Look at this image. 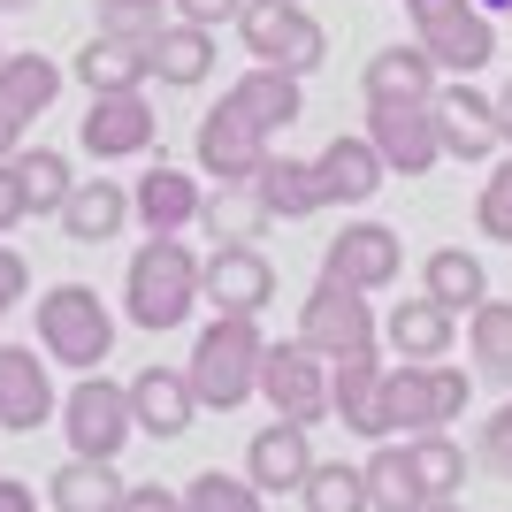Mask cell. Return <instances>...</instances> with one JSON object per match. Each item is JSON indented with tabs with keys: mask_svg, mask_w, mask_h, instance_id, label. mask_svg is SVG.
<instances>
[{
	"mask_svg": "<svg viewBox=\"0 0 512 512\" xmlns=\"http://www.w3.org/2000/svg\"><path fill=\"white\" fill-rule=\"evenodd\" d=\"M199 268L207 260L184 245V237H146L138 253H130V276H123V306H130V321L138 329H184L192 321V306L207 299L199 291Z\"/></svg>",
	"mask_w": 512,
	"mask_h": 512,
	"instance_id": "1",
	"label": "cell"
},
{
	"mask_svg": "<svg viewBox=\"0 0 512 512\" xmlns=\"http://www.w3.org/2000/svg\"><path fill=\"white\" fill-rule=\"evenodd\" d=\"M260 360H268V337H260L253 314H214L192 344V367H184V383H192L199 406L214 413H237L245 398L260 390Z\"/></svg>",
	"mask_w": 512,
	"mask_h": 512,
	"instance_id": "2",
	"label": "cell"
},
{
	"mask_svg": "<svg viewBox=\"0 0 512 512\" xmlns=\"http://www.w3.org/2000/svg\"><path fill=\"white\" fill-rule=\"evenodd\" d=\"M107 344H115V314L100 306L92 283H54L39 299V352L46 360L77 367V375H100Z\"/></svg>",
	"mask_w": 512,
	"mask_h": 512,
	"instance_id": "3",
	"label": "cell"
},
{
	"mask_svg": "<svg viewBox=\"0 0 512 512\" xmlns=\"http://www.w3.org/2000/svg\"><path fill=\"white\" fill-rule=\"evenodd\" d=\"M467 375L444 360H398L383 375V428L398 436V428H413V436H436L444 421H459L467 413Z\"/></svg>",
	"mask_w": 512,
	"mask_h": 512,
	"instance_id": "4",
	"label": "cell"
},
{
	"mask_svg": "<svg viewBox=\"0 0 512 512\" xmlns=\"http://www.w3.org/2000/svg\"><path fill=\"white\" fill-rule=\"evenodd\" d=\"M237 39H245V54H253V62L291 69V77L321 69V54H329V31L306 16L299 0H245V16H237Z\"/></svg>",
	"mask_w": 512,
	"mask_h": 512,
	"instance_id": "5",
	"label": "cell"
},
{
	"mask_svg": "<svg viewBox=\"0 0 512 512\" xmlns=\"http://www.w3.org/2000/svg\"><path fill=\"white\" fill-rule=\"evenodd\" d=\"M62 428L77 459H115V451L138 436V413H130V383H107V375H85V383L62 398Z\"/></svg>",
	"mask_w": 512,
	"mask_h": 512,
	"instance_id": "6",
	"label": "cell"
},
{
	"mask_svg": "<svg viewBox=\"0 0 512 512\" xmlns=\"http://www.w3.org/2000/svg\"><path fill=\"white\" fill-rule=\"evenodd\" d=\"M192 153H199V169L214 176V184H253L260 176V161L276 153V138L245 115V107L222 92L214 100V115H199V138H192Z\"/></svg>",
	"mask_w": 512,
	"mask_h": 512,
	"instance_id": "7",
	"label": "cell"
},
{
	"mask_svg": "<svg viewBox=\"0 0 512 512\" xmlns=\"http://www.w3.org/2000/svg\"><path fill=\"white\" fill-rule=\"evenodd\" d=\"M260 398L276 406V421H299L314 428L329 413V360H321L314 344H268V360H260Z\"/></svg>",
	"mask_w": 512,
	"mask_h": 512,
	"instance_id": "8",
	"label": "cell"
},
{
	"mask_svg": "<svg viewBox=\"0 0 512 512\" xmlns=\"http://www.w3.org/2000/svg\"><path fill=\"white\" fill-rule=\"evenodd\" d=\"M367 146L383 153L390 176H428L436 161H444L436 100H383V107H367Z\"/></svg>",
	"mask_w": 512,
	"mask_h": 512,
	"instance_id": "9",
	"label": "cell"
},
{
	"mask_svg": "<svg viewBox=\"0 0 512 512\" xmlns=\"http://www.w3.org/2000/svg\"><path fill=\"white\" fill-rule=\"evenodd\" d=\"M383 337L375 329V306H367V291H352V283H314V299L299 306V344H314L321 360H344V352H367V344Z\"/></svg>",
	"mask_w": 512,
	"mask_h": 512,
	"instance_id": "10",
	"label": "cell"
},
{
	"mask_svg": "<svg viewBox=\"0 0 512 512\" xmlns=\"http://www.w3.org/2000/svg\"><path fill=\"white\" fill-rule=\"evenodd\" d=\"M153 138H161V115L146 92H92V107L77 115V146L92 161H138Z\"/></svg>",
	"mask_w": 512,
	"mask_h": 512,
	"instance_id": "11",
	"label": "cell"
},
{
	"mask_svg": "<svg viewBox=\"0 0 512 512\" xmlns=\"http://www.w3.org/2000/svg\"><path fill=\"white\" fill-rule=\"evenodd\" d=\"M398 268H406V245H398V230H383V222H344V230L329 237V253H321V276L352 283V291H390Z\"/></svg>",
	"mask_w": 512,
	"mask_h": 512,
	"instance_id": "12",
	"label": "cell"
},
{
	"mask_svg": "<svg viewBox=\"0 0 512 512\" xmlns=\"http://www.w3.org/2000/svg\"><path fill=\"white\" fill-rule=\"evenodd\" d=\"M436 138H444V161H497V153H505L497 100H482L467 77L436 85Z\"/></svg>",
	"mask_w": 512,
	"mask_h": 512,
	"instance_id": "13",
	"label": "cell"
},
{
	"mask_svg": "<svg viewBox=\"0 0 512 512\" xmlns=\"http://www.w3.org/2000/svg\"><path fill=\"white\" fill-rule=\"evenodd\" d=\"M199 291H207L214 314H253L276 299V268H268V253L260 245H214L207 268H199Z\"/></svg>",
	"mask_w": 512,
	"mask_h": 512,
	"instance_id": "14",
	"label": "cell"
},
{
	"mask_svg": "<svg viewBox=\"0 0 512 512\" xmlns=\"http://www.w3.org/2000/svg\"><path fill=\"white\" fill-rule=\"evenodd\" d=\"M383 375L390 367L375 360V344L367 352H344V360H329V413H337L352 436H367V444H383Z\"/></svg>",
	"mask_w": 512,
	"mask_h": 512,
	"instance_id": "15",
	"label": "cell"
},
{
	"mask_svg": "<svg viewBox=\"0 0 512 512\" xmlns=\"http://www.w3.org/2000/svg\"><path fill=\"white\" fill-rule=\"evenodd\" d=\"M199 207H207L199 176L192 169H169V161H153V169L138 176V192H130V214L146 222V237H184L199 222Z\"/></svg>",
	"mask_w": 512,
	"mask_h": 512,
	"instance_id": "16",
	"label": "cell"
},
{
	"mask_svg": "<svg viewBox=\"0 0 512 512\" xmlns=\"http://www.w3.org/2000/svg\"><path fill=\"white\" fill-rule=\"evenodd\" d=\"M54 375H46V360H31V344H0V428H16V436H31V428L54 421Z\"/></svg>",
	"mask_w": 512,
	"mask_h": 512,
	"instance_id": "17",
	"label": "cell"
},
{
	"mask_svg": "<svg viewBox=\"0 0 512 512\" xmlns=\"http://www.w3.org/2000/svg\"><path fill=\"white\" fill-rule=\"evenodd\" d=\"M314 176H321V199H329V207H367V199L390 184L383 153L367 146V130L360 138H329V146L314 153Z\"/></svg>",
	"mask_w": 512,
	"mask_h": 512,
	"instance_id": "18",
	"label": "cell"
},
{
	"mask_svg": "<svg viewBox=\"0 0 512 512\" xmlns=\"http://www.w3.org/2000/svg\"><path fill=\"white\" fill-rule=\"evenodd\" d=\"M245 474L260 482V497L268 490H306V474H314V444H306L299 421H268L245 444Z\"/></svg>",
	"mask_w": 512,
	"mask_h": 512,
	"instance_id": "19",
	"label": "cell"
},
{
	"mask_svg": "<svg viewBox=\"0 0 512 512\" xmlns=\"http://www.w3.org/2000/svg\"><path fill=\"white\" fill-rule=\"evenodd\" d=\"M153 62H146V39H123V31H92L77 46V85L85 92H146Z\"/></svg>",
	"mask_w": 512,
	"mask_h": 512,
	"instance_id": "20",
	"label": "cell"
},
{
	"mask_svg": "<svg viewBox=\"0 0 512 512\" xmlns=\"http://www.w3.org/2000/svg\"><path fill=\"white\" fill-rule=\"evenodd\" d=\"M436 77H444V69L421 54V39H413V46H375L367 69H360V92H367V107H383V100H436Z\"/></svg>",
	"mask_w": 512,
	"mask_h": 512,
	"instance_id": "21",
	"label": "cell"
},
{
	"mask_svg": "<svg viewBox=\"0 0 512 512\" xmlns=\"http://www.w3.org/2000/svg\"><path fill=\"white\" fill-rule=\"evenodd\" d=\"M253 199L268 207V222H306V214L329 207V199H321L314 161H299V153H268L260 176H253Z\"/></svg>",
	"mask_w": 512,
	"mask_h": 512,
	"instance_id": "22",
	"label": "cell"
},
{
	"mask_svg": "<svg viewBox=\"0 0 512 512\" xmlns=\"http://www.w3.org/2000/svg\"><path fill=\"white\" fill-rule=\"evenodd\" d=\"M451 337H459V314L436 306L428 291H421V299H398V306H390V321H383V344L398 352V360H444Z\"/></svg>",
	"mask_w": 512,
	"mask_h": 512,
	"instance_id": "23",
	"label": "cell"
},
{
	"mask_svg": "<svg viewBox=\"0 0 512 512\" xmlns=\"http://www.w3.org/2000/svg\"><path fill=\"white\" fill-rule=\"evenodd\" d=\"M54 222H62L69 245H107V237L130 222V192L115 176H77V192H69V207L54 214Z\"/></svg>",
	"mask_w": 512,
	"mask_h": 512,
	"instance_id": "24",
	"label": "cell"
},
{
	"mask_svg": "<svg viewBox=\"0 0 512 512\" xmlns=\"http://www.w3.org/2000/svg\"><path fill=\"white\" fill-rule=\"evenodd\" d=\"M146 62H153V85L192 92V85L214 77V31H199V23H161L146 39Z\"/></svg>",
	"mask_w": 512,
	"mask_h": 512,
	"instance_id": "25",
	"label": "cell"
},
{
	"mask_svg": "<svg viewBox=\"0 0 512 512\" xmlns=\"http://www.w3.org/2000/svg\"><path fill=\"white\" fill-rule=\"evenodd\" d=\"M421 54L444 69V77H474V69H490V54H497V23L482 16V8H459L451 23L421 31Z\"/></svg>",
	"mask_w": 512,
	"mask_h": 512,
	"instance_id": "26",
	"label": "cell"
},
{
	"mask_svg": "<svg viewBox=\"0 0 512 512\" xmlns=\"http://www.w3.org/2000/svg\"><path fill=\"white\" fill-rule=\"evenodd\" d=\"M230 100L245 107V115H253V123L268 130V138H276V130H291V123L306 115V77H291V69H268V62H253V69H245V77L230 85Z\"/></svg>",
	"mask_w": 512,
	"mask_h": 512,
	"instance_id": "27",
	"label": "cell"
},
{
	"mask_svg": "<svg viewBox=\"0 0 512 512\" xmlns=\"http://www.w3.org/2000/svg\"><path fill=\"white\" fill-rule=\"evenodd\" d=\"M130 413H138V428L146 436H184L199 413L192 383H184V367H146L138 383H130Z\"/></svg>",
	"mask_w": 512,
	"mask_h": 512,
	"instance_id": "28",
	"label": "cell"
},
{
	"mask_svg": "<svg viewBox=\"0 0 512 512\" xmlns=\"http://www.w3.org/2000/svg\"><path fill=\"white\" fill-rule=\"evenodd\" d=\"M421 291H428L436 306H451V314H474V306L490 299V268H482V253H459V245H444V253H428Z\"/></svg>",
	"mask_w": 512,
	"mask_h": 512,
	"instance_id": "29",
	"label": "cell"
},
{
	"mask_svg": "<svg viewBox=\"0 0 512 512\" xmlns=\"http://www.w3.org/2000/svg\"><path fill=\"white\" fill-rule=\"evenodd\" d=\"M367 505L375 512H428V490L421 474H413V451L406 444H375V459H367Z\"/></svg>",
	"mask_w": 512,
	"mask_h": 512,
	"instance_id": "30",
	"label": "cell"
},
{
	"mask_svg": "<svg viewBox=\"0 0 512 512\" xmlns=\"http://www.w3.org/2000/svg\"><path fill=\"white\" fill-rule=\"evenodd\" d=\"M54 92H62V69L46 62V54H0V107L8 115H46L54 107Z\"/></svg>",
	"mask_w": 512,
	"mask_h": 512,
	"instance_id": "31",
	"label": "cell"
},
{
	"mask_svg": "<svg viewBox=\"0 0 512 512\" xmlns=\"http://www.w3.org/2000/svg\"><path fill=\"white\" fill-rule=\"evenodd\" d=\"M123 474H115V459H69L62 474H54V505L62 512H115L123 505Z\"/></svg>",
	"mask_w": 512,
	"mask_h": 512,
	"instance_id": "32",
	"label": "cell"
},
{
	"mask_svg": "<svg viewBox=\"0 0 512 512\" xmlns=\"http://www.w3.org/2000/svg\"><path fill=\"white\" fill-rule=\"evenodd\" d=\"M8 169H16V184H23V207H31V214H62V207H69V192H77V176H69V153H54V146H31V153H16Z\"/></svg>",
	"mask_w": 512,
	"mask_h": 512,
	"instance_id": "33",
	"label": "cell"
},
{
	"mask_svg": "<svg viewBox=\"0 0 512 512\" xmlns=\"http://www.w3.org/2000/svg\"><path fill=\"white\" fill-rule=\"evenodd\" d=\"M199 222H207V237H222V245H253V237L268 230V207L253 199V184H214Z\"/></svg>",
	"mask_w": 512,
	"mask_h": 512,
	"instance_id": "34",
	"label": "cell"
},
{
	"mask_svg": "<svg viewBox=\"0 0 512 512\" xmlns=\"http://www.w3.org/2000/svg\"><path fill=\"white\" fill-rule=\"evenodd\" d=\"M413 474H421V490H428V505H451V497H459V482H467V451L451 444L444 428H436V436H413Z\"/></svg>",
	"mask_w": 512,
	"mask_h": 512,
	"instance_id": "35",
	"label": "cell"
},
{
	"mask_svg": "<svg viewBox=\"0 0 512 512\" xmlns=\"http://www.w3.org/2000/svg\"><path fill=\"white\" fill-rule=\"evenodd\" d=\"M467 344H474V360L490 367L497 383H512V299H482L467 314Z\"/></svg>",
	"mask_w": 512,
	"mask_h": 512,
	"instance_id": "36",
	"label": "cell"
},
{
	"mask_svg": "<svg viewBox=\"0 0 512 512\" xmlns=\"http://www.w3.org/2000/svg\"><path fill=\"white\" fill-rule=\"evenodd\" d=\"M184 512H260V482L253 474H192V490H184Z\"/></svg>",
	"mask_w": 512,
	"mask_h": 512,
	"instance_id": "37",
	"label": "cell"
},
{
	"mask_svg": "<svg viewBox=\"0 0 512 512\" xmlns=\"http://www.w3.org/2000/svg\"><path fill=\"white\" fill-rule=\"evenodd\" d=\"M299 497L306 512H367V467H314Z\"/></svg>",
	"mask_w": 512,
	"mask_h": 512,
	"instance_id": "38",
	"label": "cell"
},
{
	"mask_svg": "<svg viewBox=\"0 0 512 512\" xmlns=\"http://www.w3.org/2000/svg\"><path fill=\"white\" fill-rule=\"evenodd\" d=\"M474 222H482V237L512 245V153L482 176V192H474Z\"/></svg>",
	"mask_w": 512,
	"mask_h": 512,
	"instance_id": "39",
	"label": "cell"
},
{
	"mask_svg": "<svg viewBox=\"0 0 512 512\" xmlns=\"http://www.w3.org/2000/svg\"><path fill=\"white\" fill-rule=\"evenodd\" d=\"M161 8H169V0H100V31L153 39V31H161Z\"/></svg>",
	"mask_w": 512,
	"mask_h": 512,
	"instance_id": "40",
	"label": "cell"
},
{
	"mask_svg": "<svg viewBox=\"0 0 512 512\" xmlns=\"http://www.w3.org/2000/svg\"><path fill=\"white\" fill-rule=\"evenodd\" d=\"M482 459H490V467L512 482V398L490 413V421H482Z\"/></svg>",
	"mask_w": 512,
	"mask_h": 512,
	"instance_id": "41",
	"label": "cell"
},
{
	"mask_svg": "<svg viewBox=\"0 0 512 512\" xmlns=\"http://www.w3.org/2000/svg\"><path fill=\"white\" fill-rule=\"evenodd\" d=\"M176 23H199V31H222V23L245 16V0H169Z\"/></svg>",
	"mask_w": 512,
	"mask_h": 512,
	"instance_id": "42",
	"label": "cell"
},
{
	"mask_svg": "<svg viewBox=\"0 0 512 512\" xmlns=\"http://www.w3.org/2000/svg\"><path fill=\"white\" fill-rule=\"evenodd\" d=\"M459 8H474V0H406V16H413V39H421V31H436V23H451Z\"/></svg>",
	"mask_w": 512,
	"mask_h": 512,
	"instance_id": "43",
	"label": "cell"
},
{
	"mask_svg": "<svg viewBox=\"0 0 512 512\" xmlns=\"http://www.w3.org/2000/svg\"><path fill=\"white\" fill-rule=\"evenodd\" d=\"M23 291H31V268H23V253H8V245H0V314H8Z\"/></svg>",
	"mask_w": 512,
	"mask_h": 512,
	"instance_id": "44",
	"label": "cell"
},
{
	"mask_svg": "<svg viewBox=\"0 0 512 512\" xmlns=\"http://www.w3.org/2000/svg\"><path fill=\"white\" fill-rule=\"evenodd\" d=\"M16 222H31V207H23V184H16V169L0 161V230H16Z\"/></svg>",
	"mask_w": 512,
	"mask_h": 512,
	"instance_id": "45",
	"label": "cell"
},
{
	"mask_svg": "<svg viewBox=\"0 0 512 512\" xmlns=\"http://www.w3.org/2000/svg\"><path fill=\"white\" fill-rule=\"evenodd\" d=\"M115 512H184V497H169V490H153V482H138V490L123 497Z\"/></svg>",
	"mask_w": 512,
	"mask_h": 512,
	"instance_id": "46",
	"label": "cell"
},
{
	"mask_svg": "<svg viewBox=\"0 0 512 512\" xmlns=\"http://www.w3.org/2000/svg\"><path fill=\"white\" fill-rule=\"evenodd\" d=\"M16 153H23V115L0 107V161H16Z\"/></svg>",
	"mask_w": 512,
	"mask_h": 512,
	"instance_id": "47",
	"label": "cell"
},
{
	"mask_svg": "<svg viewBox=\"0 0 512 512\" xmlns=\"http://www.w3.org/2000/svg\"><path fill=\"white\" fill-rule=\"evenodd\" d=\"M0 512H39V497H31V482H0Z\"/></svg>",
	"mask_w": 512,
	"mask_h": 512,
	"instance_id": "48",
	"label": "cell"
},
{
	"mask_svg": "<svg viewBox=\"0 0 512 512\" xmlns=\"http://www.w3.org/2000/svg\"><path fill=\"white\" fill-rule=\"evenodd\" d=\"M497 123H505V146H512V77H505V92H497Z\"/></svg>",
	"mask_w": 512,
	"mask_h": 512,
	"instance_id": "49",
	"label": "cell"
},
{
	"mask_svg": "<svg viewBox=\"0 0 512 512\" xmlns=\"http://www.w3.org/2000/svg\"><path fill=\"white\" fill-rule=\"evenodd\" d=\"M474 8H482V16H512V0H474Z\"/></svg>",
	"mask_w": 512,
	"mask_h": 512,
	"instance_id": "50",
	"label": "cell"
},
{
	"mask_svg": "<svg viewBox=\"0 0 512 512\" xmlns=\"http://www.w3.org/2000/svg\"><path fill=\"white\" fill-rule=\"evenodd\" d=\"M8 8H39V0H0V16H8Z\"/></svg>",
	"mask_w": 512,
	"mask_h": 512,
	"instance_id": "51",
	"label": "cell"
},
{
	"mask_svg": "<svg viewBox=\"0 0 512 512\" xmlns=\"http://www.w3.org/2000/svg\"><path fill=\"white\" fill-rule=\"evenodd\" d=\"M428 512H467V505H459V497H451V505H428Z\"/></svg>",
	"mask_w": 512,
	"mask_h": 512,
	"instance_id": "52",
	"label": "cell"
},
{
	"mask_svg": "<svg viewBox=\"0 0 512 512\" xmlns=\"http://www.w3.org/2000/svg\"><path fill=\"white\" fill-rule=\"evenodd\" d=\"M0 54H8V46H0Z\"/></svg>",
	"mask_w": 512,
	"mask_h": 512,
	"instance_id": "53",
	"label": "cell"
},
{
	"mask_svg": "<svg viewBox=\"0 0 512 512\" xmlns=\"http://www.w3.org/2000/svg\"><path fill=\"white\" fill-rule=\"evenodd\" d=\"M505 153H512V146H505Z\"/></svg>",
	"mask_w": 512,
	"mask_h": 512,
	"instance_id": "54",
	"label": "cell"
}]
</instances>
